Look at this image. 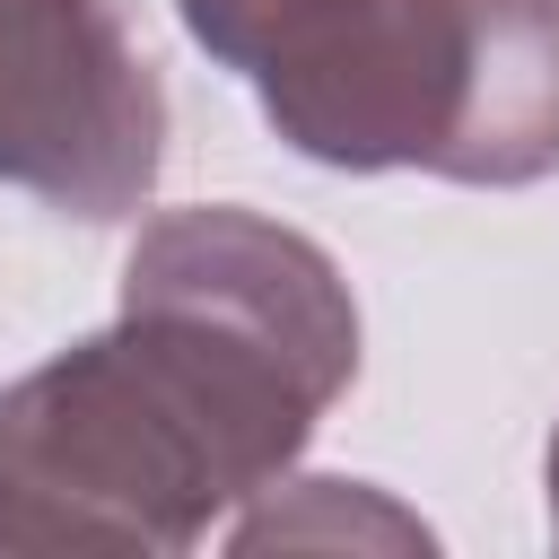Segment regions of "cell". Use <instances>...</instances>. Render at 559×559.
<instances>
[{"instance_id": "obj_1", "label": "cell", "mask_w": 559, "mask_h": 559, "mask_svg": "<svg viewBox=\"0 0 559 559\" xmlns=\"http://www.w3.org/2000/svg\"><path fill=\"white\" fill-rule=\"evenodd\" d=\"M358 376L341 262L236 201L166 210L122 314L0 384V559H166L253 507Z\"/></svg>"}, {"instance_id": "obj_2", "label": "cell", "mask_w": 559, "mask_h": 559, "mask_svg": "<svg viewBox=\"0 0 559 559\" xmlns=\"http://www.w3.org/2000/svg\"><path fill=\"white\" fill-rule=\"evenodd\" d=\"M245 79L262 122L341 175H559V0H306Z\"/></svg>"}, {"instance_id": "obj_3", "label": "cell", "mask_w": 559, "mask_h": 559, "mask_svg": "<svg viewBox=\"0 0 559 559\" xmlns=\"http://www.w3.org/2000/svg\"><path fill=\"white\" fill-rule=\"evenodd\" d=\"M166 166V87L114 0H0V183L61 218H140Z\"/></svg>"}, {"instance_id": "obj_4", "label": "cell", "mask_w": 559, "mask_h": 559, "mask_svg": "<svg viewBox=\"0 0 559 559\" xmlns=\"http://www.w3.org/2000/svg\"><path fill=\"white\" fill-rule=\"evenodd\" d=\"M227 542L236 550H306V542H323V550H358V542L367 550H428V524L402 515L367 480H271L236 515Z\"/></svg>"}, {"instance_id": "obj_5", "label": "cell", "mask_w": 559, "mask_h": 559, "mask_svg": "<svg viewBox=\"0 0 559 559\" xmlns=\"http://www.w3.org/2000/svg\"><path fill=\"white\" fill-rule=\"evenodd\" d=\"M183 9V35L218 61V70H253L262 44L306 9V0H175Z\"/></svg>"}, {"instance_id": "obj_6", "label": "cell", "mask_w": 559, "mask_h": 559, "mask_svg": "<svg viewBox=\"0 0 559 559\" xmlns=\"http://www.w3.org/2000/svg\"><path fill=\"white\" fill-rule=\"evenodd\" d=\"M542 472H550V533H559V428H550V463Z\"/></svg>"}]
</instances>
